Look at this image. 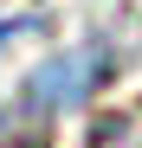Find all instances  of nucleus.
<instances>
[{"label":"nucleus","mask_w":142,"mask_h":148,"mask_svg":"<svg viewBox=\"0 0 142 148\" xmlns=\"http://www.w3.org/2000/svg\"><path fill=\"white\" fill-rule=\"evenodd\" d=\"M97 52H84V58H65V64H52L45 77L32 84V103H78V97L90 90V77H97Z\"/></svg>","instance_id":"nucleus-1"}]
</instances>
